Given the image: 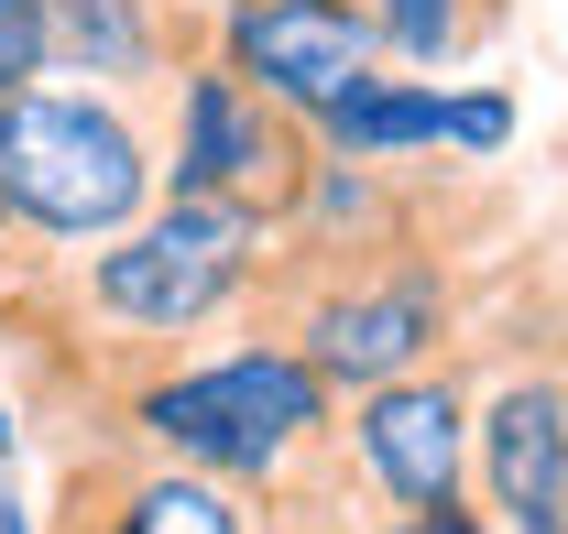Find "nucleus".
Listing matches in <instances>:
<instances>
[{
    "label": "nucleus",
    "mask_w": 568,
    "mask_h": 534,
    "mask_svg": "<svg viewBox=\"0 0 568 534\" xmlns=\"http://www.w3.org/2000/svg\"><path fill=\"white\" fill-rule=\"evenodd\" d=\"M503 11H514V0H372L394 66H459V55H481L503 33Z\"/></svg>",
    "instance_id": "nucleus-10"
},
{
    "label": "nucleus",
    "mask_w": 568,
    "mask_h": 534,
    "mask_svg": "<svg viewBox=\"0 0 568 534\" xmlns=\"http://www.w3.org/2000/svg\"><path fill=\"white\" fill-rule=\"evenodd\" d=\"M209 11H230V0H209Z\"/></svg>",
    "instance_id": "nucleus-18"
},
{
    "label": "nucleus",
    "mask_w": 568,
    "mask_h": 534,
    "mask_svg": "<svg viewBox=\"0 0 568 534\" xmlns=\"http://www.w3.org/2000/svg\"><path fill=\"white\" fill-rule=\"evenodd\" d=\"M448 153L459 164H503L514 153V99L503 88H448Z\"/></svg>",
    "instance_id": "nucleus-12"
},
{
    "label": "nucleus",
    "mask_w": 568,
    "mask_h": 534,
    "mask_svg": "<svg viewBox=\"0 0 568 534\" xmlns=\"http://www.w3.org/2000/svg\"><path fill=\"white\" fill-rule=\"evenodd\" d=\"M263 534H306V524H263Z\"/></svg>",
    "instance_id": "nucleus-17"
},
{
    "label": "nucleus",
    "mask_w": 568,
    "mask_h": 534,
    "mask_svg": "<svg viewBox=\"0 0 568 534\" xmlns=\"http://www.w3.org/2000/svg\"><path fill=\"white\" fill-rule=\"evenodd\" d=\"M55 76V0H0V110Z\"/></svg>",
    "instance_id": "nucleus-11"
},
{
    "label": "nucleus",
    "mask_w": 568,
    "mask_h": 534,
    "mask_svg": "<svg viewBox=\"0 0 568 534\" xmlns=\"http://www.w3.org/2000/svg\"><path fill=\"white\" fill-rule=\"evenodd\" d=\"M0 251H11V197H0Z\"/></svg>",
    "instance_id": "nucleus-16"
},
{
    "label": "nucleus",
    "mask_w": 568,
    "mask_h": 534,
    "mask_svg": "<svg viewBox=\"0 0 568 534\" xmlns=\"http://www.w3.org/2000/svg\"><path fill=\"white\" fill-rule=\"evenodd\" d=\"M209 33H219L209 0H55V76L164 99L186 55H209Z\"/></svg>",
    "instance_id": "nucleus-8"
},
{
    "label": "nucleus",
    "mask_w": 568,
    "mask_h": 534,
    "mask_svg": "<svg viewBox=\"0 0 568 534\" xmlns=\"http://www.w3.org/2000/svg\"><path fill=\"white\" fill-rule=\"evenodd\" d=\"M252 328L295 338L328 393L351 403L394 371H426L448 360L459 328H470V273L437 240H394V251H263V284H252Z\"/></svg>",
    "instance_id": "nucleus-3"
},
{
    "label": "nucleus",
    "mask_w": 568,
    "mask_h": 534,
    "mask_svg": "<svg viewBox=\"0 0 568 534\" xmlns=\"http://www.w3.org/2000/svg\"><path fill=\"white\" fill-rule=\"evenodd\" d=\"M219 66L252 76L274 110H295L306 132L351 99L361 76H383V22H372V0H230L219 11Z\"/></svg>",
    "instance_id": "nucleus-6"
},
{
    "label": "nucleus",
    "mask_w": 568,
    "mask_h": 534,
    "mask_svg": "<svg viewBox=\"0 0 568 534\" xmlns=\"http://www.w3.org/2000/svg\"><path fill=\"white\" fill-rule=\"evenodd\" d=\"M110 437H132L153 459L197 469L219 491H241L263 524H306V534H351L361 469H351V425H339V393L328 371L295 349V338L252 328L219 360H164L142 371Z\"/></svg>",
    "instance_id": "nucleus-1"
},
{
    "label": "nucleus",
    "mask_w": 568,
    "mask_h": 534,
    "mask_svg": "<svg viewBox=\"0 0 568 534\" xmlns=\"http://www.w3.org/2000/svg\"><path fill=\"white\" fill-rule=\"evenodd\" d=\"M361 534H503L481 502H426V513H372Z\"/></svg>",
    "instance_id": "nucleus-13"
},
{
    "label": "nucleus",
    "mask_w": 568,
    "mask_h": 534,
    "mask_svg": "<svg viewBox=\"0 0 568 534\" xmlns=\"http://www.w3.org/2000/svg\"><path fill=\"white\" fill-rule=\"evenodd\" d=\"M306 175H317V132L295 110H274L252 76H230L219 44L186 55V76L164 88V197H230L284 229Z\"/></svg>",
    "instance_id": "nucleus-4"
},
{
    "label": "nucleus",
    "mask_w": 568,
    "mask_h": 534,
    "mask_svg": "<svg viewBox=\"0 0 568 534\" xmlns=\"http://www.w3.org/2000/svg\"><path fill=\"white\" fill-rule=\"evenodd\" d=\"M317 153H351V164H426V153H448V88H426V76H405V66L361 76L351 99L317 121Z\"/></svg>",
    "instance_id": "nucleus-9"
},
{
    "label": "nucleus",
    "mask_w": 568,
    "mask_h": 534,
    "mask_svg": "<svg viewBox=\"0 0 568 534\" xmlns=\"http://www.w3.org/2000/svg\"><path fill=\"white\" fill-rule=\"evenodd\" d=\"M339 425H351L361 502H383V513L470 502V349H448V360H426V371H394V382L351 393Z\"/></svg>",
    "instance_id": "nucleus-5"
},
{
    "label": "nucleus",
    "mask_w": 568,
    "mask_h": 534,
    "mask_svg": "<svg viewBox=\"0 0 568 534\" xmlns=\"http://www.w3.org/2000/svg\"><path fill=\"white\" fill-rule=\"evenodd\" d=\"M44 534H252V502L197 480V469H175V459H153V448H132V437H88L55 469Z\"/></svg>",
    "instance_id": "nucleus-7"
},
{
    "label": "nucleus",
    "mask_w": 568,
    "mask_h": 534,
    "mask_svg": "<svg viewBox=\"0 0 568 534\" xmlns=\"http://www.w3.org/2000/svg\"><path fill=\"white\" fill-rule=\"evenodd\" d=\"M0 534H33V513H22V502H11V480H0Z\"/></svg>",
    "instance_id": "nucleus-15"
},
{
    "label": "nucleus",
    "mask_w": 568,
    "mask_h": 534,
    "mask_svg": "<svg viewBox=\"0 0 568 534\" xmlns=\"http://www.w3.org/2000/svg\"><path fill=\"white\" fill-rule=\"evenodd\" d=\"M11 459H22V403H11V382H0V480H11Z\"/></svg>",
    "instance_id": "nucleus-14"
},
{
    "label": "nucleus",
    "mask_w": 568,
    "mask_h": 534,
    "mask_svg": "<svg viewBox=\"0 0 568 534\" xmlns=\"http://www.w3.org/2000/svg\"><path fill=\"white\" fill-rule=\"evenodd\" d=\"M0 197H11V251L67 263L121 240L164 197V99H121L88 76H44L0 110Z\"/></svg>",
    "instance_id": "nucleus-2"
}]
</instances>
